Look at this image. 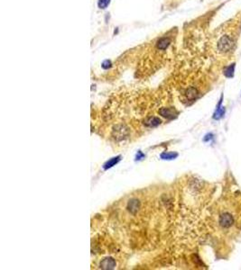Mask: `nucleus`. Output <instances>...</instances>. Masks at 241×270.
<instances>
[{"label": "nucleus", "mask_w": 241, "mask_h": 270, "mask_svg": "<svg viewBox=\"0 0 241 270\" xmlns=\"http://www.w3.org/2000/svg\"><path fill=\"white\" fill-rule=\"evenodd\" d=\"M233 47V40L228 35H224L218 40V50L219 52H228Z\"/></svg>", "instance_id": "1"}, {"label": "nucleus", "mask_w": 241, "mask_h": 270, "mask_svg": "<svg viewBox=\"0 0 241 270\" xmlns=\"http://www.w3.org/2000/svg\"><path fill=\"white\" fill-rule=\"evenodd\" d=\"M234 219L228 212H224L219 216V225L223 228H229L233 225Z\"/></svg>", "instance_id": "2"}, {"label": "nucleus", "mask_w": 241, "mask_h": 270, "mask_svg": "<svg viewBox=\"0 0 241 270\" xmlns=\"http://www.w3.org/2000/svg\"><path fill=\"white\" fill-rule=\"evenodd\" d=\"M100 266L102 268H107V269H110L113 268L114 267L116 266V262L113 258H105L102 262L100 263Z\"/></svg>", "instance_id": "3"}, {"label": "nucleus", "mask_w": 241, "mask_h": 270, "mask_svg": "<svg viewBox=\"0 0 241 270\" xmlns=\"http://www.w3.org/2000/svg\"><path fill=\"white\" fill-rule=\"evenodd\" d=\"M221 103H222V97H221V99L219 101V105H218V108L216 110V112L214 113V119L218 120V119H220L224 114H225V107H221Z\"/></svg>", "instance_id": "4"}, {"label": "nucleus", "mask_w": 241, "mask_h": 270, "mask_svg": "<svg viewBox=\"0 0 241 270\" xmlns=\"http://www.w3.org/2000/svg\"><path fill=\"white\" fill-rule=\"evenodd\" d=\"M160 113L166 118H173L176 114L174 110L171 109V108H163L160 110Z\"/></svg>", "instance_id": "5"}, {"label": "nucleus", "mask_w": 241, "mask_h": 270, "mask_svg": "<svg viewBox=\"0 0 241 270\" xmlns=\"http://www.w3.org/2000/svg\"><path fill=\"white\" fill-rule=\"evenodd\" d=\"M118 161H119V157L113 158L112 159H110L109 161H107V162L106 163L105 166H104V168H105L106 169H107V168H111V167H113L115 164H117Z\"/></svg>", "instance_id": "6"}, {"label": "nucleus", "mask_w": 241, "mask_h": 270, "mask_svg": "<svg viewBox=\"0 0 241 270\" xmlns=\"http://www.w3.org/2000/svg\"><path fill=\"white\" fill-rule=\"evenodd\" d=\"M161 122V121L159 120L158 118L156 117H152L149 120L147 121L146 124L149 125V126H155V125H158L159 123Z\"/></svg>", "instance_id": "7"}, {"label": "nucleus", "mask_w": 241, "mask_h": 270, "mask_svg": "<svg viewBox=\"0 0 241 270\" xmlns=\"http://www.w3.org/2000/svg\"><path fill=\"white\" fill-rule=\"evenodd\" d=\"M234 68H235V65L232 64L230 65L229 67H228L225 70V76L228 77V78H232L234 75Z\"/></svg>", "instance_id": "8"}, {"label": "nucleus", "mask_w": 241, "mask_h": 270, "mask_svg": "<svg viewBox=\"0 0 241 270\" xmlns=\"http://www.w3.org/2000/svg\"><path fill=\"white\" fill-rule=\"evenodd\" d=\"M128 208L132 212H134L135 211L137 210V208H138V202H137V201H131L128 203Z\"/></svg>", "instance_id": "9"}, {"label": "nucleus", "mask_w": 241, "mask_h": 270, "mask_svg": "<svg viewBox=\"0 0 241 270\" xmlns=\"http://www.w3.org/2000/svg\"><path fill=\"white\" fill-rule=\"evenodd\" d=\"M176 157H177L176 153H164L162 155V158H165V159H173V158Z\"/></svg>", "instance_id": "10"}, {"label": "nucleus", "mask_w": 241, "mask_h": 270, "mask_svg": "<svg viewBox=\"0 0 241 270\" xmlns=\"http://www.w3.org/2000/svg\"><path fill=\"white\" fill-rule=\"evenodd\" d=\"M211 137H212V135H211V134H208V135H207V136H206V138H204V141H205V142H208L209 140H211Z\"/></svg>", "instance_id": "11"}]
</instances>
